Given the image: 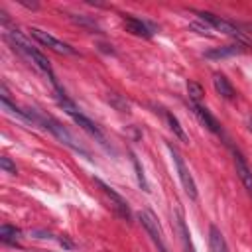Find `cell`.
I'll return each instance as SVG.
<instances>
[{"instance_id":"cell-1","label":"cell","mask_w":252,"mask_h":252,"mask_svg":"<svg viewBox=\"0 0 252 252\" xmlns=\"http://www.w3.org/2000/svg\"><path fill=\"white\" fill-rule=\"evenodd\" d=\"M10 35V39L14 41V45L18 47V49H22L30 59H32V63H35L45 75H49V81L53 83V87L57 89V93H63L61 89H59V85H57V81H55V77H53V71H51V65H49V61H47V57L41 53V51H37L35 47H32L28 41H26V37H22L18 32H10L8 33Z\"/></svg>"},{"instance_id":"cell-2","label":"cell","mask_w":252,"mask_h":252,"mask_svg":"<svg viewBox=\"0 0 252 252\" xmlns=\"http://www.w3.org/2000/svg\"><path fill=\"white\" fill-rule=\"evenodd\" d=\"M169 152H171V158H173V161H175V167H177V173H179V179H181V185H183L185 193H187L191 199H197V185H195L193 175L189 173V167L185 165L181 154H179L173 146H169Z\"/></svg>"},{"instance_id":"cell-3","label":"cell","mask_w":252,"mask_h":252,"mask_svg":"<svg viewBox=\"0 0 252 252\" xmlns=\"http://www.w3.org/2000/svg\"><path fill=\"white\" fill-rule=\"evenodd\" d=\"M30 35L35 37V39H37L41 45H45L47 49H53L55 53H63V55H73V53H75V49H73L71 45H67L65 41L53 37L51 33H47V32H43V30H39V28H32V30H30Z\"/></svg>"},{"instance_id":"cell-4","label":"cell","mask_w":252,"mask_h":252,"mask_svg":"<svg viewBox=\"0 0 252 252\" xmlns=\"http://www.w3.org/2000/svg\"><path fill=\"white\" fill-rule=\"evenodd\" d=\"M138 220L142 222V226L146 228V232L150 234V238L154 240V244L158 246L159 252H167L165 244H163V238H161V230H159V224L156 220V217L150 213V211H140L138 213Z\"/></svg>"},{"instance_id":"cell-5","label":"cell","mask_w":252,"mask_h":252,"mask_svg":"<svg viewBox=\"0 0 252 252\" xmlns=\"http://www.w3.org/2000/svg\"><path fill=\"white\" fill-rule=\"evenodd\" d=\"M199 16H201V20H203L207 26H211V28H215V30L226 33V35H232V37H236V39H240V41H246L244 33H242L234 24H230V22H226V20L215 16V14H209V12H203V14H199Z\"/></svg>"},{"instance_id":"cell-6","label":"cell","mask_w":252,"mask_h":252,"mask_svg":"<svg viewBox=\"0 0 252 252\" xmlns=\"http://www.w3.org/2000/svg\"><path fill=\"white\" fill-rule=\"evenodd\" d=\"M63 108H65V112H67V114H69V116H71V118H73L81 128H85L91 136H94V138H98L100 142H104V136H102V132L96 128V124H94V122H91L85 114L77 112V108H75V104H73V102H69V104H67V106H63Z\"/></svg>"},{"instance_id":"cell-7","label":"cell","mask_w":252,"mask_h":252,"mask_svg":"<svg viewBox=\"0 0 252 252\" xmlns=\"http://www.w3.org/2000/svg\"><path fill=\"white\" fill-rule=\"evenodd\" d=\"M94 183H96V185L102 189V193H104V195H108V197H110V201L114 203L116 211H118V213H120V215H122V217L128 220V219H130V209H128V203H126V201H124V199H122V197H120V195H118V193H116V191H114L110 185H106L104 181L94 179Z\"/></svg>"},{"instance_id":"cell-8","label":"cell","mask_w":252,"mask_h":252,"mask_svg":"<svg viewBox=\"0 0 252 252\" xmlns=\"http://www.w3.org/2000/svg\"><path fill=\"white\" fill-rule=\"evenodd\" d=\"M234 167H236V173H238V177H240L244 189H246L248 195L252 197V169L248 167L246 159H244L238 152H234Z\"/></svg>"},{"instance_id":"cell-9","label":"cell","mask_w":252,"mask_h":252,"mask_svg":"<svg viewBox=\"0 0 252 252\" xmlns=\"http://www.w3.org/2000/svg\"><path fill=\"white\" fill-rule=\"evenodd\" d=\"M43 124H45V126H47V128H49V130H51L59 140H63L69 148H73V150H77V152H83V150H81V146L75 142V138H73V136H71V134H69V132L59 124V122H55V120L47 118V120H43ZM83 154H85V152H83Z\"/></svg>"},{"instance_id":"cell-10","label":"cell","mask_w":252,"mask_h":252,"mask_svg":"<svg viewBox=\"0 0 252 252\" xmlns=\"http://www.w3.org/2000/svg\"><path fill=\"white\" fill-rule=\"evenodd\" d=\"M213 85H215V91L222 96V98H226V100H232L234 96H236V93H234V87L228 83V79L224 77V75H220V73H215L213 75Z\"/></svg>"},{"instance_id":"cell-11","label":"cell","mask_w":252,"mask_h":252,"mask_svg":"<svg viewBox=\"0 0 252 252\" xmlns=\"http://www.w3.org/2000/svg\"><path fill=\"white\" fill-rule=\"evenodd\" d=\"M193 112L197 114V118L211 130V132H215V134H219L220 132V124H219V120L203 106V104H193Z\"/></svg>"},{"instance_id":"cell-12","label":"cell","mask_w":252,"mask_h":252,"mask_svg":"<svg viewBox=\"0 0 252 252\" xmlns=\"http://www.w3.org/2000/svg\"><path fill=\"white\" fill-rule=\"evenodd\" d=\"M124 28H126V32H130V33H134V35H140V37H152L150 28H148L142 20H138V18L124 16Z\"/></svg>"},{"instance_id":"cell-13","label":"cell","mask_w":252,"mask_h":252,"mask_svg":"<svg viewBox=\"0 0 252 252\" xmlns=\"http://www.w3.org/2000/svg\"><path fill=\"white\" fill-rule=\"evenodd\" d=\"M209 250L211 252H228L226 240L215 224H211V228H209Z\"/></svg>"},{"instance_id":"cell-14","label":"cell","mask_w":252,"mask_h":252,"mask_svg":"<svg viewBox=\"0 0 252 252\" xmlns=\"http://www.w3.org/2000/svg\"><path fill=\"white\" fill-rule=\"evenodd\" d=\"M18 236H20V230L16 226H10V224H2L0 226V240L6 242V244H16L18 242Z\"/></svg>"},{"instance_id":"cell-15","label":"cell","mask_w":252,"mask_h":252,"mask_svg":"<svg viewBox=\"0 0 252 252\" xmlns=\"http://www.w3.org/2000/svg\"><path fill=\"white\" fill-rule=\"evenodd\" d=\"M187 94H189V100H191V104H201V98H203V87L199 85V83H195V81H189L187 83Z\"/></svg>"},{"instance_id":"cell-16","label":"cell","mask_w":252,"mask_h":252,"mask_svg":"<svg viewBox=\"0 0 252 252\" xmlns=\"http://www.w3.org/2000/svg\"><path fill=\"white\" fill-rule=\"evenodd\" d=\"M165 118H167V124H169V130L177 136V138H181V140H187V136H185V132H183V128H181V124H179V120L171 114V112H165Z\"/></svg>"},{"instance_id":"cell-17","label":"cell","mask_w":252,"mask_h":252,"mask_svg":"<svg viewBox=\"0 0 252 252\" xmlns=\"http://www.w3.org/2000/svg\"><path fill=\"white\" fill-rule=\"evenodd\" d=\"M240 51H242V49L228 45V47H220V49L209 51V53H207V57H224V55H234V53H240Z\"/></svg>"},{"instance_id":"cell-18","label":"cell","mask_w":252,"mask_h":252,"mask_svg":"<svg viewBox=\"0 0 252 252\" xmlns=\"http://www.w3.org/2000/svg\"><path fill=\"white\" fill-rule=\"evenodd\" d=\"M132 161H134V169H136V175H138V183H140V187H142L144 191H150L148 181H146V177H144V171H142V167H140L138 159H136V158H132Z\"/></svg>"},{"instance_id":"cell-19","label":"cell","mask_w":252,"mask_h":252,"mask_svg":"<svg viewBox=\"0 0 252 252\" xmlns=\"http://www.w3.org/2000/svg\"><path fill=\"white\" fill-rule=\"evenodd\" d=\"M0 167H2L6 173H10V175H16V173H18L16 165H14V163L10 161V158H6V156H4V158H0Z\"/></svg>"},{"instance_id":"cell-20","label":"cell","mask_w":252,"mask_h":252,"mask_svg":"<svg viewBox=\"0 0 252 252\" xmlns=\"http://www.w3.org/2000/svg\"><path fill=\"white\" fill-rule=\"evenodd\" d=\"M59 242H61L63 246H67V248H73V244H71V242H69L67 238H59Z\"/></svg>"}]
</instances>
